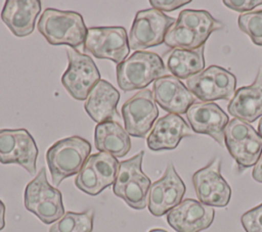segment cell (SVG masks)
<instances>
[{"mask_svg": "<svg viewBox=\"0 0 262 232\" xmlns=\"http://www.w3.org/2000/svg\"><path fill=\"white\" fill-rule=\"evenodd\" d=\"M143 155H144V151L140 150L134 156H132L126 160L120 161L118 174H117L116 180L113 184V191L116 196L120 193V191L123 189V187L132 178V176L137 171L141 170Z\"/></svg>", "mask_w": 262, "mask_h": 232, "instance_id": "cell-30", "label": "cell"}, {"mask_svg": "<svg viewBox=\"0 0 262 232\" xmlns=\"http://www.w3.org/2000/svg\"><path fill=\"white\" fill-rule=\"evenodd\" d=\"M205 46L193 50L173 48L166 52L163 61L166 69L177 79H189L205 69Z\"/></svg>", "mask_w": 262, "mask_h": 232, "instance_id": "cell-21", "label": "cell"}, {"mask_svg": "<svg viewBox=\"0 0 262 232\" xmlns=\"http://www.w3.org/2000/svg\"><path fill=\"white\" fill-rule=\"evenodd\" d=\"M175 25L208 36L223 28V25L214 18L208 11L195 9L182 10L178 15Z\"/></svg>", "mask_w": 262, "mask_h": 232, "instance_id": "cell-23", "label": "cell"}, {"mask_svg": "<svg viewBox=\"0 0 262 232\" xmlns=\"http://www.w3.org/2000/svg\"><path fill=\"white\" fill-rule=\"evenodd\" d=\"M75 185L78 189L89 195H97L102 190L100 180L95 173L91 163L87 159L75 178Z\"/></svg>", "mask_w": 262, "mask_h": 232, "instance_id": "cell-31", "label": "cell"}, {"mask_svg": "<svg viewBox=\"0 0 262 232\" xmlns=\"http://www.w3.org/2000/svg\"><path fill=\"white\" fill-rule=\"evenodd\" d=\"M117 83L123 91L144 89L151 82L166 76L163 59L154 52L135 51L117 64Z\"/></svg>", "mask_w": 262, "mask_h": 232, "instance_id": "cell-3", "label": "cell"}, {"mask_svg": "<svg viewBox=\"0 0 262 232\" xmlns=\"http://www.w3.org/2000/svg\"><path fill=\"white\" fill-rule=\"evenodd\" d=\"M241 222L246 232H262V203L243 214Z\"/></svg>", "mask_w": 262, "mask_h": 232, "instance_id": "cell-32", "label": "cell"}, {"mask_svg": "<svg viewBox=\"0 0 262 232\" xmlns=\"http://www.w3.org/2000/svg\"><path fill=\"white\" fill-rule=\"evenodd\" d=\"M185 184L169 163L161 179L151 183L147 195V207L155 217H162L178 205L185 193Z\"/></svg>", "mask_w": 262, "mask_h": 232, "instance_id": "cell-12", "label": "cell"}, {"mask_svg": "<svg viewBox=\"0 0 262 232\" xmlns=\"http://www.w3.org/2000/svg\"><path fill=\"white\" fill-rule=\"evenodd\" d=\"M191 130L213 138L224 146V129L229 122L228 115L214 102H194L186 111Z\"/></svg>", "mask_w": 262, "mask_h": 232, "instance_id": "cell-14", "label": "cell"}, {"mask_svg": "<svg viewBox=\"0 0 262 232\" xmlns=\"http://www.w3.org/2000/svg\"><path fill=\"white\" fill-rule=\"evenodd\" d=\"M150 185L149 178L141 169L132 176L117 196L122 198L130 207L143 210L147 205V195Z\"/></svg>", "mask_w": 262, "mask_h": 232, "instance_id": "cell-22", "label": "cell"}, {"mask_svg": "<svg viewBox=\"0 0 262 232\" xmlns=\"http://www.w3.org/2000/svg\"><path fill=\"white\" fill-rule=\"evenodd\" d=\"M155 101L166 111L174 114L186 113L195 102V96L176 77L166 75L157 79L152 85Z\"/></svg>", "mask_w": 262, "mask_h": 232, "instance_id": "cell-15", "label": "cell"}, {"mask_svg": "<svg viewBox=\"0 0 262 232\" xmlns=\"http://www.w3.org/2000/svg\"><path fill=\"white\" fill-rule=\"evenodd\" d=\"M5 227V204L0 199V231Z\"/></svg>", "mask_w": 262, "mask_h": 232, "instance_id": "cell-36", "label": "cell"}, {"mask_svg": "<svg viewBox=\"0 0 262 232\" xmlns=\"http://www.w3.org/2000/svg\"><path fill=\"white\" fill-rule=\"evenodd\" d=\"M175 21L174 17L155 8L139 10L128 36L130 49L144 51L146 48L161 45Z\"/></svg>", "mask_w": 262, "mask_h": 232, "instance_id": "cell-5", "label": "cell"}, {"mask_svg": "<svg viewBox=\"0 0 262 232\" xmlns=\"http://www.w3.org/2000/svg\"><path fill=\"white\" fill-rule=\"evenodd\" d=\"M119 100V91L111 83L101 79L88 94L84 108L88 115L98 124L113 121L119 115L117 113Z\"/></svg>", "mask_w": 262, "mask_h": 232, "instance_id": "cell-19", "label": "cell"}, {"mask_svg": "<svg viewBox=\"0 0 262 232\" xmlns=\"http://www.w3.org/2000/svg\"><path fill=\"white\" fill-rule=\"evenodd\" d=\"M214 218L212 206L192 198L182 200L167 214V222L176 232H201L211 226Z\"/></svg>", "mask_w": 262, "mask_h": 232, "instance_id": "cell-13", "label": "cell"}, {"mask_svg": "<svg viewBox=\"0 0 262 232\" xmlns=\"http://www.w3.org/2000/svg\"><path fill=\"white\" fill-rule=\"evenodd\" d=\"M148 232H168V231H166V230H164V229L156 228V229H151V230H149Z\"/></svg>", "mask_w": 262, "mask_h": 232, "instance_id": "cell-38", "label": "cell"}, {"mask_svg": "<svg viewBox=\"0 0 262 232\" xmlns=\"http://www.w3.org/2000/svg\"><path fill=\"white\" fill-rule=\"evenodd\" d=\"M223 4L234 11L246 13L251 12L252 9L256 8L259 5H262V0H224Z\"/></svg>", "mask_w": 262, "mask_h": 232, "instance_id": "cell-33", "label": "cell"}, {"mask_svg": "<svg viewBox=\"0 0 262 232\" xmlns=\"http://www.w3.org/2000/svg\"><path fill=\"white\" fill-rule=\"evenodd\" d=\"M258 133L260 136H262V118L260 119L259 124H258Z\"/></svg>", "mask_w": 262, "mask_h": 232, "instance_id": "cell-37", "label": "cell"}, {"mask_svg": "<svg viewBox=\"0 0 262 232\" xmlns=\"http://www.w3.org/2000/svg\"><path fill=\"white\" fill-rule=\"evenodd\" d=\"M192 135L193 131L183 118L168 113L156 121L146 138V144L152 151L172 150L184 137Z\"/></svg>", "mask_w": 262, "mask_h": 232, "instance_id": "cell-16", "label": "cell"}, {"mask_svg": "<svg viewBox=\"0 0 262 232\" xmlns=\"http://www.w3.org/2000/svg\"><path fill=\"white\" fill-rule=\"evenodd\" d=\"M91 151L90 143L80 137L71 136L51 145L46 152V163L54 186L80 172Z\"/></svg>", "mask_w": 262, "mask_h": 232, "instance_id": "cell-2", "label": "cell"}, {"mask_svg": "<svg viewBox=\"0 0 262 232\" xmlns=\"http://www.w3.org/2000/svg\"><path fill=\"white\" fill-rule=\"evenodd\" d=\"M186 87L202 102L230 100L236 91V79L229 71L211 65L187 79Z\"/></svg>", "mask_w": 262, "mask_h": 232, "instance_id": "cell-6", "label": "cell"}, {"mask_svg": "<svg viewBox=\"0 0 262 232\" xmlns=\"http://www.w3.org/2000/svg\"><path fill=\"white\" fill-rule=\"evenodd\" d=\"M220 168L221 159L216 156L192 175V184L199 201L212 207L226 206L231 197V188L222 177Z\"/></svg>", "mask_w": 262, "mask_h": 232, "instance_id": "cell-10", "label": "cell"}, {"mask_svg": "<svg viewBox=\"0 0 262 232\" xmlns=\"http://www.w3.org/2000/svg\"><path fill=\"white\" fill-rule=\"evenodd\" d=\"M84 51L96 58L110 59L120 64L130 52L126 30L123 27L89 28L84 43Z\"/></svg>", "mask_w": 262, "mask_h": 232, "instance_id": "cell-7", "label": "cell"}, {"mask_svg": "<svg viewBox=\"0 0 262 232\" xmlns=\"http://www.w3.org/2000/svg\"><path fill=\"white\" fill-rule=\"evenodd\" d=\"M210 36L198 33L181 26L173 25L165 36L164 43L170 48L193 50L205 46Z\"/></svg>", "mask_w": 262, "mask_h": 232, "instance_id": "cell-24", "label": "cell"}, {"mask_svg": "<svg viewBox=\"0 0 262 232\" xmlns=\"http://www.w3.org/2000/svg\"><path fill=\"white\" fill-rule=\"evenodd\" d=\"M69 65L61 77V84L68 93L77 100H86L92 88L101 80L93 59L80 51L68 48Z\"/></svg>", "mask_w": 262, "mask_h": 232, "instance_id": "cell-8", "label": "cell"}, {"mask_svg": "<svg viewBox=\"0 0 262 232\" xmlns=\"http://www.w3.org/2000/svg\"><path fill=\"white\" fill-rule=\"evenodd\" d=\"M94 144L99 152H106L116 158L125 156L131 148L130 135L116 121H106L96 125Z\"/></svg>", "mask_w": 262, "mask_h": 232, "instance_id": "cell-20", "label": "cell"}, {"mask_svg": "<svg viewBox=\"0 0 262 232\" xmlns=\"http://www.w3.org/2000/svg\"><path fill=\"white\" fill-rule=\"evenodd\" d=\"M237 25L254 44L262 46V10L239 14Z\"/></svg>", "mask_w": 262, "mask_h": 232, "instance_id": "cell-29", "label": "cell"}, {"mask_svg": "<svg viewBox=\"0 0 262 232\" xmlns=\"http://www.w3.org/2000/svg\"><path fill=\"white\" fill-rule=\"evenodd\" d=\"M252 177L255 181H257L259 183H262V154H261L260 158L258 159V161L256 163V165L253 168Z\"/></svg>", "mask_w": 262, "mask_h": 232, "instance_id": "cell-35", "label": "cell"}, {"mask_svg": "<svg viewBox=\"0 0 262 232\" xmlns=\"http://www.w3.org/2000/svg\"><path fill=\"white\" fill-rule=\"evenodd\" d=\"M126 132L133 137L143 138L151 130L159 109L149 89H143L129 98L121 108Z\"/></svg>", "mask_w": 262, "mask_h": 232, "instance_id": "cell-11", "label": "cell"}, {"mask_svg": "<svg viewBox=\"0 0 262 232\" xmlns=\"http://www.w3.org/2000/svg\"><path fill=\"white\" fill-rule=\"evenodd\" d=\"M262 154V136L258 132L242 142L230 155L236 161L238 169L242 171L254 167Z\"/></svg>", "mask_w": 262, "mask_h": 232, "instance_id": "cell-26", "label": "cell"}, {"mask_svg": "<svg viewBox=\"0 0 262 232\" xmlns=\"http://www.w3.org/2000/svg\"><path fill=\"white\" fill-rule=\"evenodd\" d=\"M94 212L89 208L82 213L67 212L49 228V232H92Z\"/></svg>", "mask_w": 262, "mask_h": 232, "instance_id": "cell-25", "label": "cell"}, {"mask_svg": "<svg viewBox=\"0 0 262 232\" xmlns=\"http://www.w3.org/2000/svg\"><path fill=\"white\" fill-rule=\"evenodd\" d=\"M38 154L37 144L26 129L0 130L1 164H16L30 174H35Z\"/></svg>", "mask_w": 262, "mask_h": 232, "instance_id": "cell-9", "label": "cell"}, {"mask_svg": "<svg viewBox=\"0 0 262 232\" xmlns=\"http://www.w3.org/2000/svg\"><path fill=\"white\" fill-rule=\"evenodd\" d=\"M190 2L191 0H149V4L152 6V8L162 12L176 10Z\"/></svg>", "mask_w": 262, "mask_h": 232, "instance_id": "cell-34", "label": "cell"}, {"mask_svg": "<svg viewBox=\"0 0 262 232\" xmlns=\"http://www.w3.org/2000/svg\"><path fill=\"white\" fill-rule=\"evenodd\" d=\"M88 160L97 174L103 189L114 184L120 164L115 156L106 152H98L90 155Z\"/></svg>", "mask_w": 262, "mask_h": 232, "instance_id": "cell-27", "label": "cell"}, {"mask_svg": "<svg viewBox=\"0 0 262 232\" xmlns=\"http://www.w3.org/2000/svg\"><path fill=\"white\" fill-rule=\"evenodd\" d=\"M26 208L44 224H53L64 215L61 192L48 183L45 168H41L36 177L25 189Z\"/></svg>", "mask_w": 262, "mask_h": 232, "instance_id": "cell-4", "label": "cell"}, {"mask_svg": "<svg viewBox=\"0 0 262 232\" xmlns=\"http://www.w3.org/2000/svg\"><path fill=\"white\" fill-rule=\"evenodd\" d=\"M256 132L257 131L250 124L238 119H232L228 122L224 129V145L230 153L242 142Z\"/></svg>", "mask_w": 262, "mask_h": 232, "instance_id": "cell-28", "label": "cell"}, {"mask_svg": "<svg viewBox=\"0 0 262 232\" xmlns=\"http://www.w3.org/2000/svg\"><path fill=\"white\" fill-rule=\"evenodd\" d=\"M37 28L50 45H67L73 49L85 43L88 30L80 13L54 8L43 11Z\"/></svg>", "mask_w": 262, "mask_h": 232, "instance_id": "cell-1", "label": "cell"}, {"mask_svg": "<svg viewBox=\"0 0 262 232\" xmlns=\"http://www.w3.org/2000/svg\"><path fill=\"white\" fill-rule=\"evenodd\" d=\"M227 110L234 119L248 124L262 118V68L251 85L243 86L235 91Z\"/></svg>", "mask_w": 262, "mask_h": 232, "instance_id": "cell-18", "label": "cell"}, {"mask_svg": "<svg viewBox=\"0 0 262 232\" xmlns=\"http://www.w3.org/2000/svg\"><path fill=\"white\" fill-rule=\"evenodd\" d=\"M40 11L39 0H7L1 11V18L14 36L23 38L33 33Z\"/></svg>", "mask_w": 262, "mask_h": 232, "instance_id": "cell-17", "label": "cell"}]
</instances>
